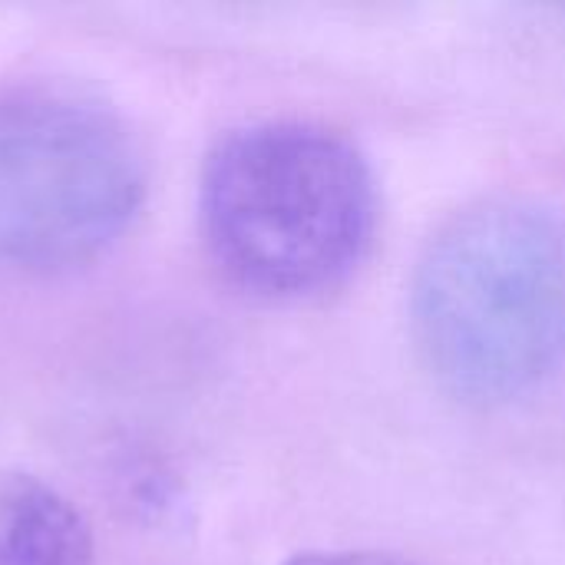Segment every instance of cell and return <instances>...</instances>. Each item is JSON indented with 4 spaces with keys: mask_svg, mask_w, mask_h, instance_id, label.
<instances>
[{
    "mask_svg": "<svg viewBox=\"0 0 565 565\" xmlns=\"http://www.w3.org/2000/svg\"><path fill=\"white\" fill-rule=\"evenodd\" d=\"M411 324L427 371L467 404L520 401L565 371V212L487 195L427 242Z\"/></svg>",
    "mask_w": 565,
    "mask_h": 565,
    "instance_id": "obj_1",
    "label": "cell"
},
{
    "mask_svg": "<svg viewBox=\"0 0 565 565\" xmlns=\"http://www.w3.org/2000/svg\"><path fill=\"white\" fill-rule=\"evenodd\" d=\"M199 218L212 262L265 301L341 288L377 232V182L361 149L305 119L228 132L205 159Z\"/></svg>",
    "mask_w": 565,
    "mask_h": 565,
    "instance_id": "obj_2",
    "label": "cell"
},
{
    "mask_svg": "<svg viewBox=\"0 0 565 565\" xmlns=\"http://www.w3.org/2000/svg\"><path fill=\"white\" fill-rule=\"evenodd\" d=\"M142 195V156L116 113L56 86L0 96L3 268L56 275L99 258Z\"/></svg>",
    "mask_w": 565,
    "mask_h": 565,
    "instance_id": "obj_3",
    "label": "cell"
},
{
    "mask_svg": "<svg viewBox=\"0 0 565 565\" xmlns=\"http://www.w3.org/2000/svg\"><path fill=\"white\" fill-rule=\"evenodd\" d=\"M0 565H96L79 507L30 473H0Z\"/></svg>",
    "mask_w": 565,
    "mask_h": 565,
    "instance_id": "obj_4",
    "label": "cell"
},
{
    "mask_svg": "<svg viewBox=\"0 0 565 565\" xmlns=\"http://www.w3.org/2000/svg\"><path fill=\"white\" fill-rule=\"evenodd\" d=\"M285 565H414L387 553H364V550H331V553H305Z\"/></svg>",
    "mask_w": 565,
    "mask_h": 565,
    "instance_id": "obj_5",
    "label": "cell"
}]
</instances>
